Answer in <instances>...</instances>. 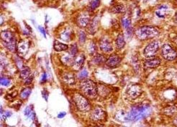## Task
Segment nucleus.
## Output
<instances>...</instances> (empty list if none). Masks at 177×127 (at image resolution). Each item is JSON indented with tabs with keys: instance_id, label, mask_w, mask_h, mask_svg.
Masks as SVG:
<instances>
[{
	"instance_id": "nucleus-1",
	"label": "nucleus",
	"mask_w": 177,
	"mask_h": 127,
	"mask_svg": "<svg viewBox=\"0 0 177 127\" xmlns=\"http://www.w3.org/2000/svg\"><path fill=\"white\" fill-rule=\"evenodd\" d=\"M151 113V108L148 106L141 105V106H133L130 113H127L128 121H137L140 119L148 116Z\"/></svg>"
},
{
	"instance_id": "nucleus-2",
	"label": "nucleus",
	"mask_w": 177,
	"mask_h": 127,
	"mask_svg": "<svg viewBox=\"0 0 177 127\" xmlns=\"http://www.w3.org/2000/svg\"><path fill=\"white\" fill-rule=\"evenodd\" d=\"M159 31L152 27H141L135 32L136 36L140 40H146L156 37L159 35Z\"/></svg>"
},
{
	"instance_id": "nucleus-3",
	"label": "nucleus",
	"mask_w": 177,
	"mask_h": 127,
	"mask_svg": "<svg viewBox=\"0 0 177 127\" xmlns=\"http://www.w3.org/2000/svg\"><path fill=\"white\" fill-rule=\"evenodd\" d=\"M81 90L84 94L90 98H95L97 95L96 84L90 79L84 80L81 82Z\"/></svg>"
},
{
	"instance_id": "nucleus-4",
	"label": "nucleus",
	"mask_w": 177,
	"mask_h": 127,
	"mask_svg": "<svg viewBox=\"0 0 177 127\" xmlns=\"http://www.w3.org/2000/svg\"><path fill=\"white\" fill-rule=\"evenodd\" d=\"M1 38L4 46L10 51L15 52L17 49V43L13 33L9 31H3L1 34Z\"/></svg>"
},
{
	"instance_id": "nucleus-5",
	"label": "nucleus",
	"mask_w": 177,
	"mask_h": 127,
	"mask_svg": "<svg viewBox=\"0 0 177 127\" xmlns=\"http://www.w3.org/2000/svg\"><path fill=\"white\" fill-rule=\"evenodd\" d=\"M74 102L78 109L82 112H87L90 110L91 106L89 105V101L84 97L79 94H76L74 95Z\"/></svg>"
},
{
	"instance_id": "nucleus-6",
	"label": "nucleus",
	"mask_w": 177,
	"mask_h": 127,
	"mask_svg": "<svg viewBox=\"0 0 177 127\" xmlns=\"http://www.w3.org/2000/svg\"><path fill=\"white\" fill-rule=\"evenodd\" d=\"M161 54L167 61H173L177 57V52L168 44H165L162 47Z\"/></svg>"
},
{
	"instance_id": "nucleus-7",
	"label": "nucleus",
	"mask_w": 177,
	"mask_h": 127,
	"mask_svg": "<svg viewBox=\"0 0 177 127\" xmlns=\"http://www.w3.org/2000/svg\"><path fill=\"white\" fill-rule=\"evenodd\" d=\"M159 46H160V43L159 41H154L150 43L144 49L145 56L146 57H148V58L153 57L159 49Z\"/></svg>"
},
{
	"instance_id": "nucleus-8",
	"label": "nucleus",
	"mask_w": 177,
	"mask_h": 127,
	"mask_svg": "<svg viewBox=\"0 0 177 127\" xmlns=\"http://www.w3.org/2000/svg\"><path fill=\"white\" fill-rule=\"evenodd\" d=\"M105 118V113L101 108L97 107L92 111L91 114V118L95 121H102Z\"/></svg>"
},
{
	"instance_id": "nucleus-9",
	"label": "nucleus",
	"mask_w": 177,
	"mask_h": 127,
	"mask_svg": "<svg viewBox=\"0 0 177 127\" xmlns=\"http://www.w3.org/2000/svg\"><path fill=\"white\" fill-rule=\"evenodd\" d=\"M127 95L129 97L132 98L133 99H135L137 97H138L142 93V89L141 87L137 85H134L130 86L128 88L127 91Z\"/></svg>"
},
{
	"instance_id": "nucleus-10",
	"label": "nucleus",
	"mask_w": 177,
	"mask_h": 127,
	"mask_svg": "<svg viewBox=\"0 0 177 127\" xmlns=\"http://www.w3.org/2000/svg\"><path fill=\"white\" fill-rule=\"evenodd\" d=\"M120 62H121L120 57H119L118 55L113 54L109 56V58L108 59L107 61H106V63L109 67L115 68L119 66Z\"/></svg>"
},
{
	"instance_id": "nucleus-11",
	"label": "nucleus",
	"mask_w": 177,
	"mask_h": 127,
	"mask_svg": "<svg viewBox=\"0 0 177 127\" xmlns=\"http://www.w3.org/2000/svg\"><path fill=\"white\" fill-rule=\"evenodd\" d=\"M100 49L104 53H107L112 51V46L110 41H109L107 39H102L100 43Z\"/></svg>"
},
{
	"instance_id": "nucleus-12",
	"label": "nucleus",
	"mask_w": 177,
	"mask_h": 127,
	"mask_svg": "<svg viewBox=\"0 0 177 127\" xmlns=\"http://www.w3.org/2000/svg\"><path fill=\"white\" fill-rule=\"evenodd\" d=\"M29 45L30 44L28 41H21L18 45V47H17V51H18L19 55L22 56L26 54L27 51L29 49Z\"/></svg>"
},
{
	"instance_id": "nucleus-13",
	"label": "nucleus",
	"mask_w": 177,
	"mask_h": 127,
	"mask_svg": "<svg viewBox=\"0 0 177 127\" xmlns=\"http://www.w3.org/2000/svg\"><path fill=\"white\" fill-rule=\"evenodd\" d=\"M84 60H85V56L84 54H81L75 58L74 64H73V67L74 68L75 70H79V69H81L84 64Z\"/></svg>"
},
{
	"instance_id": "nucleus-14",
	"label": "nucleus",
	"mask_w": 177,
	"mask_h": 127,
	"mask_svg": "<svg viewBox=\"0 0 177 127\" xmlns=\"http://www.w3.org/2000/svg\"><path fill=\"white\" fill-rule=\"evenodd\" d=\"M161 63V59H160L157 58H153L147 60L145 61V66L147 68H156L157 66H159Z\"/></svg>"
},
{
	"instance_id": "nucleus-15",
	"label": "nucleus",
	"mask_w": 177,
	"mask_h": 127,
	"mask_svg": "<svg viewBox=\"0 0 177 127\" xmlns=\"http://www.w3.org/2000/svg\"><path fill=\"white\" fill-rule=\"evenodd\" d=\"M89 15L87 13H83L78 18V24L81 27H86L89 23Z\"/></svg>"
},
{
	"instance_id": "nucleus-16",
	"label": "nucleus",
	"mask_w": 177,
	"mask_h": 127,
	"mask_svg": "<svg viewBox=\"0 0 177 127\" xmlns=\"http://www.w3.org/2000/svg\"><path fill=\"white\" fill-rule=\"evenodd\" d=\"M167 9H168V7L166 5H161L160 7H159L158 8L157 11L156 12V15L159 17H161V18H164L166 16V13Z\"/></svg>"
},
{
	"instance_id": "nucleus-17",
	"label": "nucleus",
	"mask_w": 177,
	"mask_h": 127,
	"mask_svg": "<svg viewBox=\"0 0 177 127\" xmlns=\"http://www.w3.org/2000/svg\"><path fill=\"white\" fill-rule=\"evenodd\" d=\"M54 49L56 51H66L68 49V46L64 44L58 42V41H55L54 42Z\"/></svg>"
},
{
	"instance_id": "nucleus-18",
	"label": "nucleus",
	"mask_w": 177,
	"mask_h": 127,
	"mask_svg": "<svg viewBox=\"0 0 177 127\" xmlns=\"http://www.w3.org/2000/svg\"><path fill=\"white\" fill-rule=\"evenodd\" d=\"M116 44H117V49H122V48H124V46H125V39H124V36L122 34H119L118 36L117 41H116Z\"/></svg>"
},
{
	"instance_id": "nucleus-19",
	"label": "nucleus",
	"mask_w": 177,
	"mask_h": 127,
	"mask_svg": "<svg viewBox=\"0 0 177 127\" xmlns=\"http://www.w3.org/2000/svg\"><path fill=\"white\" fill-rule=\"evenodd\" d=\"M30 76V70L28 67L27 66H25L21 69V71H20V77H22V79H25L27 78H28Z\"/></svg>"
},
{
	"instance_id": "nucleus-20",
	"label": "nucleus",
	"mask_w": 177,
	"mask_h": 127,
	"mask_svg": "<svg viewBox=\"0 0 177 127\" xmlns=\"http://www.w3.org/2000/svg\"><path fill=\"white\" fill-rule=\"evenodd\" d=\"M60 39L65 41H70L71 39V33L70 31H65L60 35Z\"/></svg>"
},
{
	"instance_id": "nucleus-21",
	"label": "nucleus",
	"mask_w": 177,
	"mask_h": 127,
	"mask_svg": "<svg viewBox=\"0 0 177 127\" xmlns=\"http://www.w3.org/2000/svg\"><path fill=\"white\" fill-rule=\"evenodd\" d=\"M112 11L114 13H122L125 11V8L122 4H117L113 7Z\"/></svg>"
},
{
	"instance_id": "nucleus-22",
	"label": "nucleus",
	"mask_w": 177,
	"mask_h": 127,
	"mask_svg": "<svg viewBox=\"0 0 177 127\" xmlns=\"http://www.w3.org/2000/svg\"><path fill=\"white\" fill-rule=\"evenodd\" d=\"M31 93V89L28 87V88H25L24 90H22L21 94H20V97L22 99H26L28 96L30 95Z\"/></svg>"
},
{
	"instance_id": "nucleus-23",
	"label": "nucleus",
	"mask_w": 177,
	"mask_h": 127,
	"mask_svg": "<svg viewBox=\"0 0 177 127\" xmlns=\"http://www.w3.org/2000/svg\"><path fill=\"white\" fill-rule=\"evenodd\" d=\"M100 0H92L89 4V9L91 10H94L96 8H97L100 6Z\"/></svg>"
},
{
	"instance_id": "nucleus-24",
	"label": "nucleus",
	"mask_w": 177,
	"mask_h": 127,
	"mask_svg": "<svg viewBox=\"0 0 177 127\" xmlns=\"http://www.w3.org/2000/svg\"><path fill=\"white\" fill-rule=\"evenodd\" d=\"M94 62L95 63H97V64H100V63H102V62L104 61V57L103 56L100 55V54H97L96 56L94 58Z\"/></svg>"
},
{
	"instance_id": "nucleus-25",
	"label": "nucleus",
	"mask_w": 177,
	"mask_h": 127,
	"mask_svg": "<svg viewBox=\"0 0 177 127\" xmlns=\"http://www.w3.org/2000/svg\"><path fill=\"white\" fill-rule=\"evenodd\" d=\"M122 23L126 29L127 30L130 29V24H131V21H130V19H128V18L122 19Z\"/></svg>"
},
{
	"instance_id": "nucleus-26",
	"label": "nucleus",
	"mask_w": 177,
	"mask_h": 127,
	"mask_svg": "<svg viewBox=\"0 0 177 127\" xmlns=\"http://www.w3.org/2000/svg\"><path fill=\"white\" fill-rule=\"evenodd\" d=\"M97 47L96 45L95 44V43H91L90 45L89 46V52L90 54H94L96 52Z\"/></svg>"
},
{
	"instance_id": "nucleus-27",
	"label": "nucleus",
	"mask_w": 177,
	"mask_h": 127,
	"mask_svg": "<svg viewBox=\"0 0 177 127\" xmlns=\"http://www.w3.org/2000/svg\"><path fill=\"white\" fill-rule=\"evenodd\" d=\"M77 51H78V49H77V46H76V45H73L71 47V49H70L69 53L71 56H74L76 54V53H77Z\"/></svg>"
},
{
	"instance_id": "nucleus-28",
	"label": "nucleus",
	"mask_w": 177,
	"mask_h": 127,
	"mask_svg": "<svg viewBox=\"0 0 177 127\" xmlns=\"http://www.w3.org/2000/svg\"><path fill=\"white\" fill-rule=\"evenodd\" d=\"M33 114V111H32V106H28L25 110V115L28 117H30Z\"/></svg>"
},
{
	"instance_id": "nucleus-29",
	"label": "nucleus",
	"mask_w": 177,
	"mask_h": 127,
	"mask_svg": "<svg viewBox=\"0 0 177 127\" xmlns=\"http://www.w3.org/2000/svg\"><path fill=\"white\" fill-rule=\"evenodd\" d=\"M87 76H88V71L86 70V69H84V70L81 71L80 74H79V78L81 79H85L86 77H87Z\"/></svg>"
},
{
	"instance_id": "nucleus-30",
	"label": "nucleus",
	"mask_w": 177,
	"mask_h": 127,
	"mask_svg": "<svg viewBox=\"0 0 177 127\" xmlns=\"http://www.w3.org/2000/svg\"><path fill=\"white\" fill-rule=\"evenodd\" d=\"M10 84V81L9 79H8L5 77H1V85H3V86H8V85Z\"/></svg>"
},
{
	"instance_id": "nucleus-31",
	"label": "nucleus",
	"mask_w": 177,
	"mask_h": 127,
	"mask_svg": "<svg viewBox=\"0 0 177 127\" xmlns=\"http://www.w3.org/2000/svg\"><path fill=\"white\" fill-rule=\"evenodd\" d=\"M72 74H71V75H66V77H65V81H66L68 83L71 84L73 83V82H74V77H73Z\"/></svg>"
},
{
	"instance_id": "nucleus-32",
	"label": "nucleus",
	"mask_w": 177,
	"mask_h": 127,
	"mask_svg": "<svg viewBox=\"0 0 177 127\" xmlns=\"http://www.w3.org/2000/svg\"><path fill=\"white\" fill-rule=\"evenodd\" d=\"M11 114L12 113H11L10 112H8V111H6V112H4V113H1V119H2V120H5L7 117L10 116Z\"/></svg>"
},
{
	"instance_id": "nucleus-33",
	"label": "nucleus",
	"mask_w": 177,
	"mask_h": 127,
	"mask_svg": "<svg viewBox=\"0 0 177 127\" xmlns=\"http://www.w3.org/2000/svg\"><path fill=\"white\" fill-rule=\"evenodd\" d=\"M86 39V36L84 34V32H80V35H79V40L81 43H84Z\"/></svg>"
},
{
	"instance_id": "nucleus-34",
	"label": "nucleus",
	"mask_w": 177,
	"mask_h": 127,
	"mask_svg": "<svg viewBox=\"0 0 177 127\" xmlns=\"http://www.w3.org/2000/svg\"><path fill=\"white\" fill-rule=\"evenodd\" d=\"M38 29H39V31L43 33V36H44V37L45 38L46 37V36H45V31L44 28H43V27L39 26V27H38Z\"/></svg>"
},
{
	"instance_id": "nucleus-35",
	"label": "nucleus",
	"mask_w": 177,
	"mask_h": 127,
	"mask_svg": "<svg viewBox=\"0 0 177 127\" xmlns=\"http://www.w3.org/2000/svg\"><path fill=\"white\" fill-rule=\"evenodd\" d=\"M32 80H33V77H28V78L26 79V81H25V84H30L32 82Z\"/></svg>"
},
{
	"instance_id": "nucleus-36",
	"label": "nucleus",
	"mask_w": 177,
	"mask_h": 127,
	"mask_svg": "<svg viewBox=\"0 0 177 127\" xmlns=\"http://www.w3.org/2000/svg\"><path fill=\"white\" fill-rule=\"evenodd\" d=\"M65 116H66V113L63 112V113H59L58 116V117L59 118H63V117H64Z\"/></svg>"
},
{
	"instance_id": "nucleus-37",
	"label": "nucleus",
	"mask_w": 177,
	"mask_h": 127,
	"mask_svg": "<svg viewBox=\"0 0 177 127\" xmlns=\"http://www.w3.org/2000/svg\"><path fill=\"white\" fill-rule=\"evenodd\" d=\"M46 78H47V75H46V74H43L42 79H41V82H45Z\"/></svg>"
},
{
	"instance_id": "nucleus-38",
	"label": "nucleus",
	"mask_w": 177,
	"mask_h": 127,
	"mask_svg": "<svg viewBox=\"0 0 177 127\" xmlns=\"http://www.w3.org/2000/svg\"><path fill=\"white\" fill-rule=\"evenodd\" d=\"M175 123H176V125H177V118H176V120H175Z\"/></svg>"
}]
</instances>
